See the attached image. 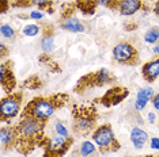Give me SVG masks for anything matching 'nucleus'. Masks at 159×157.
Instances as JSON below:
<instances>
[{
  "mask_svg": "<svg viewBox=\"0 0 159 157\" xmlns=\"http://www.w3.org/2000/svg\"><path fill=\"white\" fill-rule=\"evenodd\" d=\"M152 52L155 53V54H158V56H159V42H158V44H157V45H155V46H154Z\"/></svg>",
  "mask_w": 159,
  "mask_h": 157,
  "instance_id": "obj_34",
  "label": "nucleus"
},
{
  "mask_svg": "<svg viewBox=\"0 0 159 157\" xmlns=\"http://www.w3.org/2000/svg\"><path fill=\"white\" fill-rule=\"evenodd\" d=\"M74 144V137H63V135H55L48 137L46 135L42 148H44V156L42 157H64L67 152L71 149Z\"/></svg>",
  "mask_w": 159,
  "mask_h": 157,
  "instance_id": "obj_6",
  "label": "nucleus"
},
{
  "mask_svg": "<svg viewBox=\"0 0 159 157\" xmlns=\"http://www.w3.org/2000/svg\"><path fill=\"white\" fill-rule=\"evenodd\" d=\"M147 7L144 6L143 0H121L117 12L122 16H131L137 11H146Z\"/></svg>",
  "mask_w": 159,
  "mask_h": 157,
  "instance_id": "obj_13",
  "label": "nucleus"
},
{
  "mask_svg": "<svg viewBox=\"0 0 159 157\" xmlns=\"http://www.w3.org/2000/svg\"><path fill=\"white\" fill-rule=\"evenodd\" d=\"M142 157H154V156H151V155H148V156H142Z\"/></svg>",
  "mask_w": 159,
  "mask_h": 157,
  "instance_id": "obj_36",
  "label": "nucleus"
},
{
  "mask_svg": "<svg viewBox=\"0 0 159 157\" xmlns=\"http://www.w3.org/2000/svg\"><path fill=\"white\" fill-rule=\"evenodd\" d=\"M7 46L4 45V44H0V56L2 57H6L7 56Z\"/></svg>",
  "mask_w": 159,
  "mask_h": 157,
  "instance_id": "obj_32",
  "label": "nucleus"
},
{
  "mask_svg": "<svg viewBox=\"0 0 159 157\" xmlns=\"http://www.w3.org/2000/svg\"><path fill=\"white\" fill-rule=\"evenodd\" d=\"M154 90L151 87H146L143 88V90H140L137 92V96H136V102H135V108L137 111H140V110H143L144 107L147 106V103L150 100H152L154 98Z\"/></svg>",
  "mask_w": 159,
  "mask_h": 157,
  "instance_id": "obj_17",
  "label": "nucleus"
},
{
  "mask_svg": "<svg viewBox=\"0 0 159 157\" xmlns=\"http://www.w3.org/2000/svg\"><path fill=\"white\" fill-rule=\"evenodd\" d=\"M144 41L150 45L158 44L159 42V27L152 26L151 28H148L146 31V34H144Z\"/></svg>",
  "mask_w": 159,
  "mask_h": 157,
  "instance_id": "obj_20",
  "label": "nucleus"
},
{
  "mask_svg": "<svg viewBox=\"0 0 159 157\" xmlns=\"http://www.w3.org/2000/svg\"><path fill=\"white\" fill-rule=\"evenodd\" d=\"M39 26L38 24H26V26L23 27L22 33L23 35H26V37H35V35H38L39 33Z\"/></svg>",
  "mask_w": 159,
  "mask_h": 157,
  "instance_id": "obj_26",
  "label": "nucleus"
},
{
  "mask_svg": "<svg viewBox=\"0 0 159 157\" xmlns=\"http://www.w3.org/2000/svg\"><path fill=\"white\" fill-rule=\"evenodd\" d=\"M76 8L84 15H93L97 10V3L94 0H76Z\"/></svg>",
  "mask_w": 159,
  "mask_h": 157,
  "instance_id": "obj_19",
  "label": "nucleus"
},
{
  "mask_svg": "<svg viewBox=\"0 0 159 157\" xmlns=\"http://www.w3.org/2000/svg\"><path fill=\"white\" fill-rule=\"evenodd\" d=\"M142 76L147 83H152L159 77V57L146 62L142 66Z\"/></svg>",
  "mask_w": 159,
  "mask_h": 157,
  "instance_id": "obj_15",
  "label": "nucleus"
},
{
  "mask_svg": "<svg viewBox=\"0 0 159 157\" xmlns=\"http://www.w3.org/2000/svg\"><path fill=\"white\" fill-rule=\"evenodd\" d=\"M41 49L44 53H49L53 52V49H55V38H53V35H44L41 39Z\"/></svg>",
  "mask_w": 159,
  "mask_h": 157,
  "instance_id": "obj_22",
  "label": "nucleus"
},
{
  "mask_svg": "<svg viewBox=\"0 0 159 157\" xmlns=\"http://www.w3.org/2000/svg\"><path fill=\"white\" fill-rule=\"evenodd\" d=\"M148 119H150V122L152 123L154 121H155V114H152V112H150V114H148Z\"/></svg>",
  "mask_w": 159,
  "mask_h": 157,
  "instance_id": "obj_35",
  "label": "nucleus"
},
{
  "mask_svg": "<svg viewBox=\"0 0 159 157\" xmlns=\"http://www.w3.org/2000/svg\"><path fill=\"white\" fill-rule=\"evenodd\" d=\"M0 33H2V37L3 38H7V39H14L15 38V30L10 26V24H2L0 27Z\"/></svg>",
  "mask_w": 159,
  "mask_h": 157,
  "instance_id": "obj_25",
  "label": "nucleus"
},
{
  "mask_svg": "<svg viewBox=\"0 0 159 157\" xmlns=\"http://www.w3.org/2000/svg\"><path fill=\"white\" fill-rule=\"evenodd\" d=\"M94 2L97 3V6H103L111 11H117L121 0H94Z\"/></svg>",
  "mask_w": 159,
  "mask_h": 157,
  "instance_id": "obj_24",
  "label": "nucleus"
},
{
  "mask_svg": "<svg viewBox=\"0 0 159 157\" xmlns=\"http://www.w3.org/2000/svg\"><path fill=\"white\" fill-rule=\"evenodd\" d=\"M23 100V92L16 91L11 92L2 99L0 102V121L10 122L20 112V106Z\"/></svg>",
  "mask_w": 159,
  "mask_h": 157,
  "instance_id": "obj_7",
  "label": "nucleus"
},
{
  "mask_svg": "<svg viewBox=\"0 0 159 157\" xmlns=\"http://www.w3.org/2000/svg\"><path fill=\"white\" fill-rule=\"evenodd\" d=\"M55 131L57 133V135H63V137H71V134L68 133V129L61 123V121H57L55 125Z\"/></svg>",
  "mask_w": 159,
  "mask_h": 157,
  "instance_id": "obj_27",
  "label": "nucleus"
},
{
  "mask_svg": "<svg viewBox=\"0 0 159 157\" xmlns=\"http://www.w3.org/2000/svg\"><path fill=\"white\" fill-rule=\"evenodd\" d=\"M99 151H97V145L94 141H83L80 145L72 152V157H98Z\"/></svg>",
  "mask_w": 159,
  "mask_h": 157,
  "instance_id": "obj_16",
  "label": "nucleus"
},
{
  "mask_svg": "<svg viewBox=\"0 0 159 157\" xmlns=\"http://www.w3.org/2000/svg\"><path fill=\"white\" fill-rule=\"evenodd\" d=\"M11 7L15 8H27V7H38L42 11H48L53 14V0H10Z\"/></svg>",
  "mask_w": 159,
  "mask_h": 157,
  "instance_id": "obj_12",
  "label": "nucleus"
},
{
  "mask_svg": "<svg viewBox=\"0 0 159 157\" xmlns=\"http://www.w3.org/2000/svg\"><path fill=\"white\" fill-rule=\"evenodd\" d=\"M116 81V76L106 68H101V69L95 70V72H90L83 76L76 81L74 87V91L76 94L82 95L86 91L91 90L95 87H103V85L111 84Z\"/></svg>",
  "mask_w": 159,
  "mask_h": 157,
  "instance_id": "obj_4",
  "label": "nucleus"
},
{
  "mask_svg": "<svg viewBox=\"0 0 159 157\" xmlns=\"http://www.w3.org/2000/svg\"><path fill=\"white\" fill-rule=\"evenodd\" d=\"M48 121H41L37 118H20V121L15 125L16 144L15 149L20 155L27 156L37 146H42L46 134L45 127Z\"/></svg>",
  "mask_w": 159,
  "mask_h": 157,
  "instance_id": "obj_1",
  "label": "nucleus"
},
{
  "mask_svg": "<svg viewBox=\"0 0 159 157\" xmlns=\"http://www.w3.org/2000/svg\"><path fill=\"white\" fill-rule=\"evenodd\" d=\"M146 2H151V0H146Z\"/></svg>",
  "mask_w": 159,
  "mask_h": 157,
  "instance_id": "obj_37",
  "label": "nucleus"
},
{
  "mask_svg": "<svg viewBox=\"0 0 159 157\" xmlns=\"http://www.w3.org/2000/svg\"><path fill=\"white\" fill-rule=\"evenodd\" d=\"M0 142H2V149L4 152L15 149V144H16L15 126H3L0 129Z\"/></svg>",
  "mask_w": 159,
  "mask_h": 157,
  "instance_id": "obj_14",
  "label": "nucleus"
},
{
  "mask_svg": "<svg viewBox=\"0 0 159 157\" xmlns=\"http://www.w3.org/2000/svg\"><path fill=\"white\" fill-rule=\"evenodd\" d=\"M152 12H154L157 16H159V0H157V2H155V4H154V7H152Z\"/></svg>",
  "mask_w": 159,
  "mask_h": 157,
  "instance_id": "obj_33",
  "label": "nucleus"
},
{
  "mask_svg": "<svg viewBox=\"0 0 159 157\" xmlns=\"http://www.w3.org/2000/svg\"><path fill=\"white\" fill-rule=\"evenodd\" d=\"M148 140V134L140 127H133L131 131V142L136 149H142Z\"/></svg>",
  "mask_w": 159,
  "mask_h": 157,
  "instance_id": "obj_18",
  "label": "nucleus"
},
{
  "mask_svg": "<svg viewBox=\"0 0 159 157\" xmlns=\"http://www.w3.org/2000/svg\"><path fill=\"white\" fill-rule=\"evenodd\" d=\"M157 157H159V155H158V156H157Z\"/></svg>",
  "mask_w": 159,
  "mask_h": 157,
  "instance_id": "obj_38",
  "label": "nucleus"
},
{
  "mask_svg": "<svg viewBox=\"0 0 159 157\" xmlns=\"http://www.w3.org/2000/svg\"><path fill=\"white\" fill-rule=\"evenodd\" d=\"M152 106H154V108L157 110V111H159V94H155L154 95V98H152Z\"/></svg>",
  "mask_w": 159,
  "mask_h": 157,
  "instance_id": "obj_29",
  "label": "nucleus"
},
{
  "mask_svg": "<svg viewBox=\"0 0 159 157\" xmlns=\"http://www.w3.org/2000/svg\"><path fill=\"white\" fill-rule=\"evenodd\" d=\"M75 10H78L75 3H67L61 7V15L59 19L60 28L70 31V33H83L86 30L84 24L74 15Z\"/></svg>",
  "mask_w": 159,
  "mask_h": 157,
  "instance_id": "obj_9",
  "label": "nucleus"
},
{
  "mask_svg": "<svg viewBox=\"0 0 159 157\" xmlns=\"http://www.w3.org/2000/svg\"><path fill=\"white\" fill-rule=\"evenodd\" d=\"M111 56L116 62L126 66H136L140 62L137 49L131 42H118L111 50Z\"/></svg>",
  "mask_w": 159,
  "mask_h": 157,
  "instance_id": "obj_8",
  "label": "nucleus"
},
{
  "mask_svg": "<svg viewBox=\"0 0 159 157\" xmlns=\"http://www.w3.org/2000/svg\"><path fill=\"white\" fill-rule=\"evenodd\" d=\"M12 66H14V62L11 60L3 61L2 65H0V84H2V88L7 94L14 92L16 87V78H15V74H14Z\"/></svg>",
  "mask_w": 159,
  "mask_h": 157,
  "instance_id": "obj_11",
  "label": "nucleus"
},
{
  "mask_svg": "<svg viewBox=\"0 0 159 157\" xmlns=\"http://www.w3.org/2000/svg\"><path fill=\"white\" fill-rule=\"evenodd\" d=\"M10 6H11L10 0H2V14H6L7 10L10 8Z\"/></svg>",
  "mask_w": 159,
  "mask_h": 157,
  "instance_id": "obj_28",
  "label": "nucleus"
},
{
  "mask_svg": "<svg viewBox=\"0 0 159 157\" xmlns=\"http://www.w3.org/2000/svg\"><path fill=\"white\" fill-rule=\"evenodd\" d=\"M38 60H39V62H41V64H44L45 66H48L50 70H56V72H60L59 65H57V64L53 61V58L48 54V53H44V54H41Z\"/></svg>",
  "mask_w": 159,
  "mask_h": 157,
  "instance_id": "obj_23",
  "label": "nucleus"
},
{
  "mask_svg": "<svg viewBox=\"0 0 159 157\" xmlns=\"http://www.w3.org/2000/svg\"><path fill=\"white\" fill-rule=\"evenodd\" d=\"M68 100H70V95L64 94V92H59V94L49 96H37L23 107L20 118L31 117L41 121H48L57 110L63 108L68 103Z\"/></svg>",
  "mask_w": 159,
  "mask_h": 157,
  "instance_id": "obj_2",
  "label": "nucleus"
},
{
  "mask_svg": "<svg viewBox=\"0 0 159 157\" xmlns=\"http://www.w3.org/2000/svg\"><path fill=\"white\" fill-rule=\"evenodd\" d=\"M29 16H30L31 19H42V18H44V14L39 12V11H33Z\"/></svg>",
  "mask_w": 159,
  "mask_h": 157,
  "instance_id": "obj_30",
  "label": "nucleus"
},
{
  "mask_svg": "<svg viewBox=\"0 0 159 157\" xmlns=\"http://www.w3.org/2000/svg\"><path fill=\"white\" fill-rule=\"evenodd\" d=\"M72 118V131L76 137H86L93 134L97 129L98 112L93 104H75L71 111Z\"/></svg>",
  "mask_w": 159,
  "mask_h": 157,
  "instance_id": "obj_3",
  "label": "nucleus"
},
{
  "mask_svg": "<svg viewBox=\"0 0 159 157\" xmlns=\"http://www.w3.org/2000/svg\"><path fill=\"white\" fill-rule=\"evenodd\" d=\"M151 148L159 151V138H151Z\"/></svg>",
  "mask_w": 159,
  "mask_h": 157,
  "instance_id": "obj_31",
  "label": "nucleus"
},
{
  "mask_svg": "<svg viewBox=\"0 0 159 157\" xmlns=\"http://www.w3.org/2000/svg\"><path fill=\"white\" fill-rule=\"evenodd\" d=\"M41 87H42V81L38 76H30L22 83V88H26V90H38Z\"/></svg>",
  "mask_w": 159,
  "mask_h": 157,
  "instance_id": "obj_21",
  "label": "nucleus"
},
{
  "mask_svg": "<svg viewBox=\"0 0 159 157\" xmlns=\"http://www.w3.org/2000/svg\"><path fill=\"white\" fill-rule=\"evenodd\" d=\"M91 138H93L94 144L97 145L101 155L114 153V152L120 151V148H121V144L118 142V140L114 135L113 127L109 123H103V125L97 126V129L91 134Z\"/></svg>",
  "mask_w": 159,
  "mask_h": 157,
  "instance_id": "obj_5",
  "label": "nucleus"
},
{
  "mask_svg": "<svg viewBox=\"0 0 159 157\" xmlns=\"http://www.w3.org/2000/svg\"><path fill=\"white\" fill-rule=\"evenodd\" d=\"M129 95V90L122 85H114V87L109 88L101 98L95 99L94 103H99L103 107H114L120 104L122 100H125Z\"/></svg>",
  "mask_w": 159,
  "mask_h": 157,
  "instance_id": "obj_10",
  "label": "nucleus"
}]
</instances>
